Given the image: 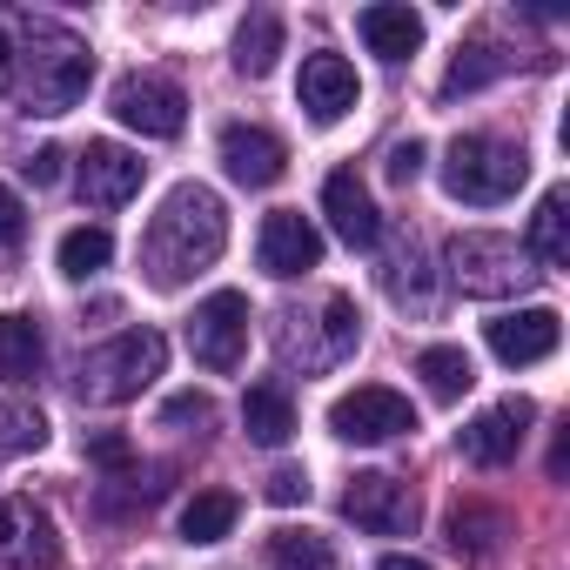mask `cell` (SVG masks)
Masks as SVG:
<instances>
[{"label": "cell", "instance_id": "obj_1", "mask_svg": "<svg viewBox=\"0 0 570 570\" xmlns=\"http://www.w3.org/2000/svg\"><path fill=\"white\" fill-rule=\"evenodd\" d=\"M95 81V55L88 41H75L68 28L55 21H28L14 14V75H8V95L28 108V115H68Z\"/></svg>", "mask_w": 570, "mask_h": 570}, {"label": "cell", "instance_id": "obj_2", "mask_svg": "<svg viewBox=\"0 0 570 570\" xmlns=\"http://www.w3.org/2000/svg\"><path fill=\"white\" fill-rule=\"evenodd\" d=\"M222 248H228V208H222V195L202 188V181H181V188L161 202V215L148 222V235H141L148 275L161 282V289H175L181 275L208 268Z\"/></svg>", "mask_w": 570, "mask_h": 570}, {"label": "cell", "instance_id": "obj_3", "mask_svg": "<svg viewBox=\"0 0 570 570\" xmlns=\"http://www.w3.org/2000/svg\"><path fill=\"white\" fill-rule=\"evenodd\" d=\"M356 343H363V316H356L350 296H323L316 309H282L275 316V350L303 376L336 370L343 356H356Z\"/></svg>", "mask_w": 570, "mask_h": 570}, {"label": "cell", "instance_id": "obj_4", "mask_svg": "<svg viewBox=\"0 0 570 570\" xmlns=\"http://www.w3.org/2000/svg\"><path fill=\"white\" fill-rule=\"evenodd\" d=\"M443 262H450V282H456V289H463V296H483V303L517 296V289H530V282L543 275V268L530 262V248H523L517 235H497V228L450 235Z\"/></svg>", "mask_w": 570, "mask_h": 570}, {"label": "cell", "instance_id": "obj_5", "mask_svg": "<svg viewBox=\"0 0 570 570\" xmlns=\"http://www.w3.org/2000/svg\"><path fill=\"white\" fill-rule=\"evenodd\" d=\"M530 181V155L517 141H497V135H456L450 155H443V188L470 208H497L510 202L517 188Z\"/></svg>", "mask_w": 570, "mask_h": 570}, {"label": "cell", "instance_id": "obj_6", "mask_svg": "<svg viewBox=\"0 0 570 570\" xmlns=\"http://www.w3.org/2000/svg\"><path fill=\"white\" fill-rule=\"evenodd\" d=\"M168 370V343L161 330H121L115 343H101L95 356H81V396L88 403H135L155 376Z\"/></svg>", "mask_w": 570, "mask_h": 570}, {"label": "cell", "instance_id": "obj_7", "mask_svg": "<svg viewBox=\"0 0 570 570\" xmlns=\"http://www.w3.org/2000/svg\"><path fill=\"white\" fill-rule=\"evenodd\" d=\"M330 430H336L343 443H390V436H410V430H416V410H410L403 390L363 383V390H350V396L330 403Z\"/></svg>", "mask_w": 570, "mask_h": 570}, {"label": "cell", "instance_id": "obj_8", "mask_svg": "<svg viewBox=\"0 0 570 570\" xmlns=\"http://www.w3.org/2000/svg\"><path fill=\"white\" fill-rule=\"evenodd\" d=\"M115 121L148 135V141H175L188 121V95L168 75H121L115 81Z\"/></svg>", "mask_w": 570, "mask_h": 570}, {"label": "cell", "instance_id": "obj_9", "mask_svg": "<svg viewBox=\"0 0 570 570\" xmlns=\"http://www.w3.org/2000/svg\"><path fill=\"white\" fill-rule=\"evenodd\" d=\"M188 350H195L202 370L228 376V370L242 363V350H248V296H242V289H215V296L195 309V323H188Z\"/></svg>", "mask_w": 570, "mask_h": 570}, {"label": "cell", "instance_id": "obj_10", "mask_svg": "<svg viewBox=\"0 0 570 570\" xmlns=\"http://www.w3.org/2000/svg\"><path fill=\"white\" fill-rule=\"evenodd\" d=\"M343 517H350L356 530H370V537H403V530L416 523V497H410V483L390 476V470H356L350 490H343Z\"/></svg>", "mask_w": 570, "mask_h": 570}, {"label": "cell", "instance_id": "obj_11", "mask_svg": "<svg viewBox=\"0 0 570 570\" xmlns=\"http://www.w3.org/2000/svg\"><path fill=\"white\" fill-rule=\"evenodd\" d=\"M0 563L8 570H55L61 530L35 497H0Z\"/></svg>", "mask_w": 570, "mask_h": 570}, {"label": "cell", "instance_id": "obj_12", "mask_svg": "<svg viewBox=\"0 0 570 570\" xmlns=\"http://www.w3.org/2000/svg\"><path fill=\"white\" fill-rule=\"evenodd\" d=\"M530 423H537L530 396H503V403H490L476 423H463V456H470L476 470H503V463H517Z\"/></svg>", "mask_w": 570, "mask_h": 570}, {"label": "cell", "instance_id": "obj_13", "mask_svg": "<svg viewBox=\"0 0 570 570\" xmlns=\"http://www.w3.org/2000/svg\"><path fill=\"white\" fill-rule=\"evenodd\" d=\"M255 262H262L275 282H289V275H309V268L323 262V235H316V222H309V215H296V208H275V215H262V235H255Z\"/></svg>", "mask_w": 570, "mask_h": 570}, {"label": "cell", "instance_id": "obj_14", "mask_svg": "<svg viewBox=\"0 0 570 570\" xmlns=\"http://www.w3.org/2000/svg\"><path fill=\"white\" fill-rule=\"evenodd\" d=\"M141 175H148V161H141V155H128L121 141H88L75 188H81V202H88V208H121V202H135V195H141Z\"/></svg>", "mask_w": 570, "mask_h": 570}, {"label": "cell", "instance_id": "obj_15", "mask_svg": "<svg viewBox=\"0 0 570 570\" xmlns=\"http://www.w3.org/2000/svg\"><path fill=\"white\" fill-rule=\"evenodd\" d=\"M483 336H490V356H497V363L530 370V363L557 356V343H563V316H557V309H517V316L483 323Z\"/></svg>", "mask_w": 570, "mask_h": 570}, {"label": "cell", "instance_id": "obj_16", "mask_svg": "<svg viewBox=\"0 0 570 570\" xmlns=\"http://www.w3.org/2000/svg\"><path fill=\"white\" fill-rule=\"evenodd\" d=\"M222 168L242 188H268V181H282V168H289V148L255 121H228L222 128Z\"/></svg>", "mask_w": 570, "mask_h": 570}, {"label": "cell", "instance_id": "obj_17", "mask_svg": "<svg viewBox=\"0 0 570 570\" xmlns=\"http://www.w3.org/2000/svg\"><path fill=\"white\" fill-rule=\"evenodd\" d=\"M323 215L336 222V235H343L350 248H376V242H383V215H376V202H370V188H363L356 168H336V175L323 181Z\"/></svg>", "mask_w": 570, "mask_h": 570}, {"label": "cell", "instance_id": "obj_18", "mask_svg": "<svg viewBox=\"0 0 570 570\" xmlns=\"http://www.w3.org/2000/svg\"><path fill=\"white\" fill-rule=\"evenodd\" d=\"M296 95H303L309 121H343V115L356 108L363 81H356V68H350L343 55H309V61H303V81H296Z\"/></svg>", "mask_w": 570, "mask_h": 570}, {"label": "cell", "instance_id": "obj_19", "mask_svg": "<svg viewBox=\"0 0 570 570\" xmlns=\"http://www.w3.org/2000/svg\"><path fill=\"white\" fill-rule=\"evenodd\" d=\"M356 35L370 41V55L410 61V55L423 48V14H416V8H396V0H383V8H363V14H356Z\"/></svg>", "mask_w": 570, "mask_h": 570}, {"label": "cell", "instance_id": "obj_20", "mask_svg": "<svg viewBox=\"0 0 570 570\" xmlns=\"http://www.w3.org/2000/svg\"><path fill=\"white\" fill-rule=\"evenodd\" d=\"M242 430L262 443V450H282L296 436V396L282 390V383H255L248 396H242Z\"/></svg>", "mask_w": 570, "mask_h": 570}, {"label": "cell", "instance_id": "obj_21", "mask_svg": "<svg viewBox=\"0 0 570 570\" xmlns=\"http://www.w3.org/2000/svg\"><path fill=\"white\" fill-rule=\"evenodd\" d=\"M530 262L537 268H570V188H550L530 215Z\"/></svg>", "mask_w": 570, "mask_h": 570}, {"label": "cell", "instance_id": "obj_22", "mask_svg": "<svg viewBox=\"0 0 570 570\" xmlns=\"http://www.w3.org/2000/svg\"><path fill=\"white\" fill-rule=\"evenodd\" d=\"M275 55H282V14H248L242 28H235V68L248 75V81H262L268 68H275Z\"/></svg>", "mask_w": 570, "mask_h": 570}, {"label": "cell", "instance_id": "obj_23", "mask_svg": "<svg viewBox=\"0 0 570 570\" xmlns=\"http://www.w3.org/2000/svg\"><path fill=\"white\" fill-rule=\"evenodd\" d=\"M55 262H61V275H68V282H88V275H101V268L115 262V235H108L101 222L68 228V235H61V248H55Z\"/></svg>", "mask_w": 570, "mask_h": 570}, {"label": "cell", "instance_id": "obj_24", "mask_svg": "<svg viewBox=\"0 0 570 570\" xmlns=\"http://www.w3.org/2000/svg\"><path fill=\"white\" fill-rule=\"evenodd\" d=\"M416 376L430 383V396L456 403V396L476 383V363H470V350H456V343H430V350L416 356Z\"/></svg>", "mask_w": 570, "mask_h": 570}, {"label": "cell", "instance_id": "obj_25", "mask_svg": "<svg viewBox=\"0 0 570 570\" xmlns=\"http://www.w3.org/2000/svg\"><path fill=\"white\" fill-rule=\"evenodd\" d=\"M235 517H242V503H235L228 490H195V497L181 503V537H188V543H222V537L235 530Z\"/></svg>", "mask_w": 570, "mask_h": 570}, {"label": "cell", "instance_id": "obj_26", "mask_svg": "<svg viewBox=\"0 0 570 570\" xmlns=\"http://www.w3.org/2000/svg\"><path fill=\"white\" fill-rule=\"evenodd\" d=\"M41 323L35 316H0V376H14V383H28L35 370H41Z\"/></svg>", "mask_w": 570, "mask_h": 570}, {"label": "cell", "instance_id": "obj_27", "mask_svg": "<svg viewBox=\"0 0 570 570\" xmlns=\"http://www.w3.org/2000/svg\"><path fill=\"white\" fill-rule=\"evenodd\" d=\"M503 68H510V55H503L497 41H470V48H456L450 75H443V95H470V88H490Z\"/></svg>", "mask_w": 570, "mask_h": 570}, {"label": "cell", "instance_id": "obj_28", "mask_svg": "<svg viewBox=\"0 0 570 570\" xmlns=\"http://www.w3.org/2000/svg\"><path fill=\"white\" fill-rule=\"evenodd\" d=\"M503 530H510V523H503V510H490V503H456V510H450V543H456L463 557H490Z\"/></svg>", "mask_w": 570, "mask_h": 570}, {"label": "cell", "instance_id": "obj_29", "mask_svg": "<svg viewBox=\"0 0 570 570\" xmlns=\"http://www.w3.org/2000/svg\"><path fill=\"white\" fill-rule=\"evenodd\" d=\"M268 570H336V550L316 530H275L268 537Z\"/></svg>", "mask_w": 570, "mask_h": 570}, {"label": "cell", "instance_id": "obj_30", "mask_svg": "<svg viewBox=\"0 0 570 570\" xmlns=\"http://www.w3.org/2000/svg\"><path fill=\"white\" fill-rule=\"evenodd\" d=\"M41 443H48V416L41 410H28V403L0 410V456L8 450H41Z\"/></svg>", "mask_w": 570, "mask_h": 570}, {"label": "cell", "instance_id": "obj_31", "mask_svg": "<svg viewBox=\"0 0 570 570\" xmlns=\"http://www.w3.org/2000/svg\"><path fill=\"white\" fill-rule=\"evenodd\" d=\"M268 503H282V510H296V503H309V470H296V463H282V470L268 476Z\"/></svg>", "mask_w": 570, "mask_h": 570}, {"label": "cell", "instance_id": "obj_32", "mask_svg": "<svg viewBox=\"0 0 570 570\" xmlns=\"http://www.w3.org/2000/svg\"><path fill=\"white\" fill-rule=\"evenodd\" d=\"M88 463H101V470H135V443L115 436V430H101V436H88Z\"/></svg>", "mask_w": 570, "mask_h": 570}, {"label": "cell", "instance_id": "obj_33", "mask_svg": "<svg viewBox=\"0 0 570 570\" xmlns=\"http://www.w3.org/2000/svg\"><path fill=\"white\" fill-rule=\"evenodd\" d=\"M423 161H430V148H423V141H396V148H390V181H403V188H410V181L423 175Z\"/></svg>", "mask_w": 570, "mask_h": 570}, {"label": "cell", "instance_id": "obj_34", "mask_svg": "<svg viewBox=\"0 0 570 570\" xmlns=\"http://www.w3.org/2000/svg\"><path fill=\"white\" fill-rule=\"evenodd\" d=\"M168 423H208L215 416V403L202 396V390H181V396H168V410H161Z\"/></svg>", "mask_w": 570, "mask_h": 570}, {"label": "cell", "instance_id": "obj_35", "mask_svg": "<svg viewBox=\"0 0 570 570\" xmlns=\"http://www.w3.org/2000/svg\"><path fill=\"white\" fill-rule=\"evenodd\" d=\"M61 161H68L61 148H41V155H28L21 168H28V181H35V188H55V181H61Z\"/></svg>", "mask_w": 570, "mask_h": 570}, {"label": "cell", "instance_id": "obj_36", "mask_svg": "<svg viewBox=\"0 0 570 570\" xmlns=\"http://www.w3.org/2000/svg\"><path fill=\"white\" fill-rule=\"evenodd\" d=\"M21 222H28V208H21V195L0 181V242H14L21 235Z\"/></svg>", "mask_w": 570, "mask_h": 570}, {"label": "cell", "instance_id": "obj_37", "mask_svg": "<svg viewBox=\"0 0 570 570\" xmlns=\"http://www.w3.org/2000/svg\"><path fill=\"white\" fill-rule=\"evenodd\" d=\"M563 470H570V436L557 430V443H550V483H563Z\"/></svg>", "mask_w": 570, "mask_h": 570}, {"label": "cell", "instance_id": "obj_38", "mask_svg": "<svg viewBox=\"0 0 570 570\" xmlns=\"http://www.w3.org/2000/svg\"><path fill=\"white\" fill-rule=\"evenodd\" d=\"M376 570H430V563H423V557H383Z\"/></svg>", "mask_w": 570, "mask_h": 570}]
</instances>
